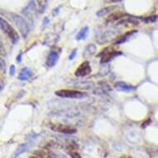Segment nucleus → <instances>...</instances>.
I'll return each mask as SVG.
<instances>
[{
  "instance_id": "1",
  "label": "nucleus",
  "mask_w": 158,
  "mask_h": 158,
  "mask_svg": "<svg viewBox=\"0 0 158 158\" xmlns=\"http://www.w3.org/2000/svg\"><path fill=\"white\" fill-rule=\"evenodd\" d=\"M11 18H12V20L15 23L19 31H20L22 36L23 38H26L27 35H28L30 29H29L28 24L25 21V19L22 18L20 15L16 14V13H11Z\"/></svg>"
},
{
  "instance_id": "2",
  "label": "nucleus",
  "mask_w": 158,
  "mask_h": 158,
  "mask_svg": "<svg viewBox=\"0 0 158 158\" xmlns=\"http://www.w3.org/2000/svg\"><path fill=\"white\" fill-rule=\"evenodd\" d=\"M0 26H1V29L7 36L10 38L13 43H17L19 40V35L18 32L15 31V29L13 28V27L11 26L10 24L8 23V22L6 21L5 19L1 18L0 19Z\"/></svg>"
},
{
  "instance_id": "3",
  "label": "nucleus",
  "mask_w": 158,
  "mask_h": 158,
  "mask_svg": "<svg viewBox=\"0 0 158 158\" xmlns=\"http://www.w3.org/2000/svg\"><path fill=\"white\" fill-rule=\"evenodd\" d=\"M56 95L60 98H81L86 95L84 92L78 90H72V89H60L55 92Z\"/></svg>"
},
{
  "instance_id": "4",
  "label": "nucleus",
  "mask_w": 158,
  "mask_h": 158,
  "mask_svg": "<svg viewBox=\"0 0 158 158\" xmlns=\"http://www.w3.org/2000/svg\"><path fill=\"white\" fill-rule=\"evenodd\" d=\"M91 71H92V70H91L89 62L85 61V62L81 63V65L76 69L75 75V76H78V77H84V76L89 75Z\"/></svg>"
},
{
  "instance_id": "5",
  "label": "nucleus",
  "mask_w": 158,
  "mask_h": 158,
  "mask_svg": "<svg viewBox=\"0 0 158 158\" xmlns=\"http://www.w3.org/2000/svg\"><path fill=\"white\" fill-rule=\"evenodd\" d=\"M51 128L56 131V132H62V133H65V134H74V133L77 132V130L75 128L65 126V125L62 124H52Z\"/></svg>"
},
{
  "instance_id": "6",
  "label": "nucleus",
  "mask_w": 158,
  "mask_h": 158,
  "mask_svg": "<svg viewBox=\"0 0 158 158\" xmlns=\"http://www.w3.org/2000/svg\"><path fill=\"white\" fill-rule=\"evenodd\" d=\"M35 12H36V6H35L33 0H31V2L29 3L28 5L27 6L26 8L23 9V13L28 18L31 23H33L34 17H35V13H36Z\"/></svg>"
},
{
  "instance_id": "7",
  "label": "nucleus",
  "mask_w": 158,
  "mask_h": 158,
  "mask_svg": "<svg viewBox=\"0 0 158 158\" xmlns=\"http://www.w3.org/2000/svg\"><path fill=\"white\" fill-rule=\"evenodd\" d=\"M122 55V52H116V51H112V52H108L107 53L102 56L101 60L100 62L101 64H104V63H108L109 61H110L111 60H113L114 57L118 56H120Z\"/></svg>"
},
{
  "instance_id": "8",
  "label": "nucleus",
  "mask_w": 158,
  "mask_h": 158,
  "mask_svg": "<svg viewBox=\"0 0 158 158\" xmlns=\"http://www.w3.org/2000/svg\"><path fill=\"white\" fill-rule=\"evenodd\" d=\"M58 58H59V56L56 52H52L48 55V56L47 58V61H46V64L47 65H48L49 67H52V66H54L56 64L57 60H58Z\"/></svg>"
},
{
  "instance_id": "9",
  "label": "nucleus",
  "mask_w": 158,
  "mask_h": 158,
  "mask_svg": "<svg viewBox=\"0 0 158 158\" xmlns=\"http://www.w3.org/2000/svg\"><path fill=\"white\" fill-rule=\"evenodd\" d=\"M114 87L116 89L119 91H130L134 89V87H132V85H130L128 84L125 83V82H123V81H118V82H116L114 84Z\"/></svg>"
},
{
  "instance_id": "10",
  "label": "nucleus",
  "mask_w": 158,
  "mask_h": 158,
  "mask_svg": "<svg viewBox=\"0 0 158 158\" xmlns=\"http://www.w3.org/2000/svg\"><path fill=\"white\" fill-rule=\"evenodd\" d=\"M32 75V71L29 68H23L18 75V80L19 81H27Z\"/></svg>"
},
{
  "instance_id": "11",
  "label": "nucleus",
  "mask_w": 158,
  "mask_h": 158,
  "mask_svg": "<svg viewBox=\"0 0 158 158\" xmlns=\"http://www.w3.org/2000/svg\"><path fill=\"white\" fill-rule=\"evenodd\" d=\"M97 51V47L94 44H89L87 47H85V49L84 50L83 56L85 58H89V57L92 56L96 53Z\"/></svg>"
},
{
  "instance_id": "12",
  "label": "nucleus",
  "mask_w": 158,
  "mask_h": 158,
  "mask_svg": "<svg viewBox=\"0 0 158 158\" xmlns=\"http://www.w3.org/2000/svg\"><path fill=\"white\" fill-rule=\"evenodd\" d=\"M135 32H137L136 30H132V31H127L126 33L122 35V36H120L119 37H118L116 39V41L114 42V45H119V44H122L123 42H125L127 41V39L129 38L130 36H132V34H134Z\"/></svg>"
},
{
  "instance_id": "13",
  "label": "nucleus",
  "mask_w": 158,
  "mask_h": 158,
  "mask_svg": "<svg viewBox=\"0 0 158 158\" xmlns=\"http://www.w3.org/2000/svg\"><path fill=\"white\" fill-rule=\"evenodd\" d=\"M124 16H127V14L125 13H123V12H114V13H112L108 17V18H107V22L109 23V22L118 21V20H119V19H122L123 18H124Z\"/></svg>"
},
{
  "instance_id": "14",
  "label": "nucleus",
  "mask_w": 158,
  "mask_h": 158,
  "mask_svg": "<svg viewBox=\"0 0 158 158\" xmlns=\"http://www.w3.org/2000/svg\"><path fill=\"white\" fill-rule=\"evenodd\" d=\"M27 150V144L26 143H22L18 146V148L15 150V152H13V156L12 158H18L19 156H21L22 154H23L24 152H26Z\"/></svg>"
},
{
  "instance_id": "15",
  "label": "nucleus",
  "mask_w": 158,
  "mask_h": 158,
  "mask_svg": "<svg viewBox=\"0 0 158 158\" xmlns=\"http://www.w3.org/2000/svg\"><path fill=\"white\" fill-rule=\"evenodd\" d=\"M89 32V27H84L82 28L79 31V32L77 33L76 36H75V39L77 41H81V40H83L86 37V36L88 35Z\"/></svg>"
},
{
  "instance_id": "16",
  "label": "nucleus",
  "mask_w": 158,
  "mask_h": 158,
  "mask_svg": "<svg viewBox=\"0 0 158 158\" xmlns=\"http://www.w3.org/2000/svg\"><path fill=\"white\" fill-rule=\"evenodd\" d=\"M115 8H116L115 6H109V7H105L104 8H101L100 10H98L96 13V15L98 16V17H103V16L106 15L107 13H111L112 11L114 10Z\"/></svg>"
},
{
  "instance_id": "17",
  "label": "nucleus",
  "mask_w": 158,
  "mask_h": 158,
  "mask_svg": "<svg viewBox=\"0 0 158 158\" xmlns=\"http://www.w3.org/2000/svg\"><path fill=\"white\" fill-rule=\"evenodd\" d=\"M68 153L70 154V156L72 158H81V156L78 153V152L75 151V148H73L71 146L70 148L68 149Z\"/></svg>"
},
{
  "instance_id": "18",
  "label": "nucleus",
  "mask_w": 158,
  "mask_h": 158,
  "mask_svg": "<svg viewBox=\"0 0 158 158\" xmlns=\"http://www.w3.org/2000/svg\"><path fill=\"white\" fill-rule=\"evenodd\" d=\"M48 158H68L66 156L60 154V153H55V152H49Z\"/></svg>"
},
{
  "instance_id": "19",
  "label": "nucleus",
  "mask_w": 158,
  "mask_h": 158,
  "mask_svg": "<svg viewBox=\"0 0 158 158\" xmlns=\"http://www.w3.org/2000/svg\"><path fill=\"white\" fill-rule=\"evenodd\" d=\"M158 16L156 15H152L150 16V17H147V18H143V21L145 23H154L157 20Z\"/></svg>"
},
{
  "instance_id": "20",
  "label": "nucleus",
  "mask_w": 158,
  "mask_h": 158,
  "mask_svg": "<svg viewBox=\"0 0 158 158\" xmlns=\"http://www.w3.org/2000/svg\"><path fill=\"white\" fill-rule=\"evenodd\" d=\"M35 155L36 156L41 158H45V157H48V155L49 153H47L45 151H36L35 152Z\"/></svg>"
},
{
  "instance_id": "21",
  "label": "nucleus",
  "mask_w": 158,
  "mask_h": 158,
  "mask_svg": "<svg viewBox=\"0 0 158 158\" xmlns=\"http://www.w3.org/2000/svg\"><path fill=\"white\" fill-rule=\"evenodd\" d=\"M37 1H38L39 5H40V13H43V11L46 9V6L42 3H45V0H37Z\"/></svg>"
},
{
  "instance_id": "22",
  "label": "nucleus",
  "mask_w": 158,
  "mask_h": 158,
  "mask_svg": "<svg viewBox=\"0 0 158 158\" xmlns=\"http://www.w3.org/2000/svg\"><path fill=\"white\" fill-rule=\"evenodd\" d=\"M76 54H77V49L75 48V49L72 50V52H71V53H70V56H69V60H74V59H75V57L76 56Z\"/></svg>"
},
{
  "instance_id": "23",
  "label": "nucleus",
  "mask_w": 158,
  "mask_h": 158,
  "mask_svg": "<svg viewBox=\"0 0 158 158\" xmlns=\"http://www.w3.org/2000/svg\"><path fill=\"white\" fill-rule=\"evenodd\" d=\"M49 18H47V17H46V18H44V19H43V21H42V29H44L48 25V23H49Z\"/></svg>"
},
{
  "instance_id": "24",
  "label": "nucleus",
  "mask_w": 158,
  "mask_h": 158,
  "mask_svg": "<svg viewBox=\"0 0 158 158\" xmlns=\"http://www.w3.org/2000/svg\"><path fill=\"white\" fill-rule=\"evenodd\" d=\"M60 7H57V8H55L53 10H52V16L53 17H56L60 13Z\"/></svg>"
},
{
  "instance_id": "25",
  "label": "nucleus",
  "mask_w": 158,
  "mask_h": 158,
  "mask_svg": "<svg viewBox=\"0 0 158 158\" xmlns=\"http://www.w3.org/2000/svg\"><path fill=\"white\" fill-rule=\"evenodd\" d=\"M15 71H16V68H15V65H12L9 68V74H10L11 76H13L14 74H15Z\"/></svg>"
},
{
  "instance_id": "26",
  "label": "nucleus",
  "mask_w": 158,
  "mask_h": 158,
  "mask_svg": "<svg viewBox=\"0 0 158 158\" xmlns=\"http://www.w3.org/2000/svg\"><path fill=\"white\" fill-rule=\"evenodd\" d=\"M0 62H1V70L3 71V73L5 72V63H4V61H3V59H1V60H0Z\"/></svg>"
},
{
  "instance_id": "27",
  "label": "nucleus",
  "mask_w": 158,
  "mask_h": 158,
  "mask_svg": "<svg viewBox=\"0 0 158 158\" xmlns=\"http://www.w3.org/2000/svg\"><path fill=\"white\" fill-rule=\"evenodd\" d=\"M22 58H23V52H20V53H19V54L18 55V56H17V59H16V60H17V62H18V63H21Z\"/></svg>"
},
{
  "instance_id": "28",
  "label": "nucleus",
  "mask_w": 158,
  "mask_h": 158,
  "mask_svg": "<svg viewBox=\"0 0 158 158\" xmlns=\"http://www.w3.org/2000/svg\"><path fill=\"white\" fill-rule=\"evenodd\" d=\"M150 123H151V119H150V118H149V119H148V121H146V122L143 123V125H142V127H147V126H148V125Z\"/></svg>"
},
{
  "instance_id": "29",
  "label": "nucleus",
  "mask_w": 158,
  "mask_h": 158,
  "mask_svg": "<svg viewBox=\"0 0 158 158\" xmlns=\"http://www.w3.org/2000/svg\"><path fill=\"white\" fill-rule=\"evenodd\" d=\"M122 0H108L109 3H117V2H120Z\"/></svg>"
},
{
  "instance_id": "30",
  "label": "nucleus",
  "mask_w": 158,
  "mask_h": 158,
  "mask_svg": "<svg viewBox=\"0 0 158 158\" xmlns=\"http://www.w3.org/2000/svg\"><path fill=\"white\" fill-rule=\"evenodd\" d=\"M29 158H41V157H38V156H30Z\"/></svg>"
},
{
  "instance_id": "31",
  "label": "nucleus",
  "mask_w": 158,
  "mask_h": 158,
  "mask_svg": "<svg viewBox=\"0 0 158 158\" xmlns=\"http://www.w3.org/2000/svg\"><path fill=\"white\" fill-rule=\"evenodd\" d=\"M120 158H126L125 156H122V157H120Z\"/></svg>"
}]
</instances>
